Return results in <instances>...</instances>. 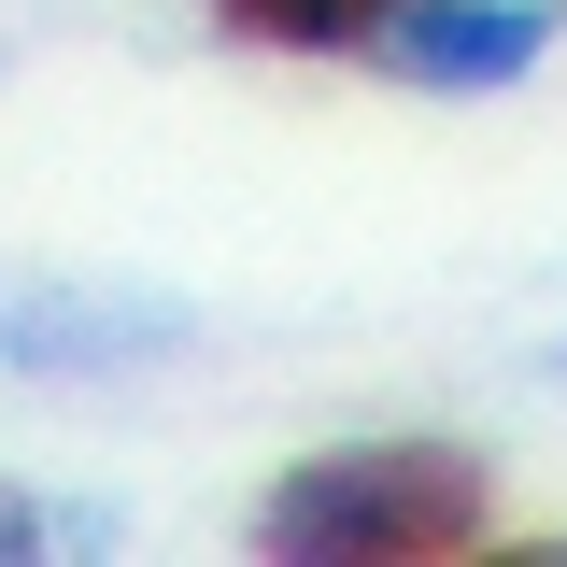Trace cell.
<instances>
[{
	"mask_svg": "<svg viewBox=\"0 0 567 567\" xmlns=\"http://www.w3.org/2000/svg\"><path fill=\"white\" fill-rule=\"evenodd\" d=\"M270 567H440L483 539V454L454 440H354V454H312L256 496L241 525Z\"/></svg>",
	"mask_w": 567,
	"mask_h": 567,
	"instance_id": "1",
	"label": "cell"
},
{
	"mask_svg": "<svg viewBox=\"0 0 567 567\" xmlns=\"http://www.w3.org/2000/svg\"><path fill=\"white\" fill-rule=\"evenodd\" d=\"M539 43H554V0H398L354 58L398 85H440V100H483V85H525Z\"/></svg>",
	"mask_w": 567,
	"mask_h": 567,
	"instance_id": "2",
	"label": "cell"
},
{
	"mask_svg": "<svg viewBox=\"0 0 567 567\" xmlns=\"http://www.w3.org/2000/svg\"><path fill=\"white\" fill-rule=\"evenodd\" d=\"M383 14H398V0H213V29H241V43H284V58H354Z\"/></svg>",
	"mask_w": 567,
	"mask_h": 567,
	"instance_id": "3",
	"label": "cell"
},
{
	"mask_svg": "<svg viewBox=\"0 0 567 567\" xmlns=\"http://www.w3.org/2000/svg\"><path fill=\"white\" fill-rule=\"evenodd\" d=\"M43 554H85V525H58L29 483H0V567H43Z\"/></svg>",
	"mask_w": 567,
	"mask_h": 567,
	"instance_id": "4",
	"label": "cell"
}]
</instances>
